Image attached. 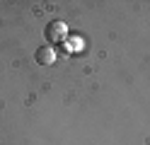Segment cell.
I'll return each mask as SVG.
<instances>
[{"label":"cell","mask_w":150,"mask_h":145,"mask_svg":"<svg viewBox=\"0 0 150 145\" xmlns=\"http://www.w3.org/2000/svg\"><path fill=\"white\" fill-rule=\"evenodd\" d=\"M56 61V51L51 46H41V48H36V63L39 65H51Z\"/></svg>","instance_id":"cell-2"},{"label":"cell","mask_w":150,"mask_h":145,"mask_svg":"<svg viewBox=\"0 0 150 145\" xmlns=\"http://www.w3.org/2000/svg\"><path fill=\"white\" fill-rule=\"evenodd\" d=\"M44 34H46V39H49L51 44H61V41H65V34H68V24L61 22V19H53V22L46 24Z\"/></svg>","instance_id":"cell-1"},{"label":"cell","mask_w":150,"mask_h":145,"mask_svg":"<svg viewBox=\"0 0 150 145\" xmlns=\"http://www.w3.org/2000/svg\"><path fill=\"white\" fill-rule=\"evenodd\" d=\"M80 51L82 48V39H65V51Z\"/></svg>","instance_id":"cell-3"}]
</instances>
